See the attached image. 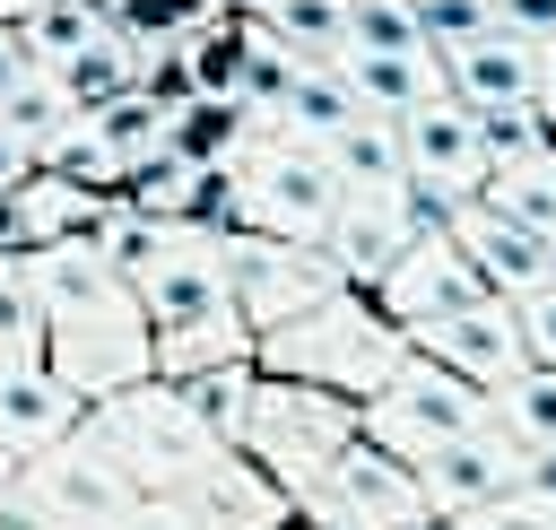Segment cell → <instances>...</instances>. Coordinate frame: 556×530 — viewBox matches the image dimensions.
Segmentation results:
<instances>
[{"mask_svg":"<svg viewBox=\"0 0 556 530\" xmlns=\"http://www.w3.org/2000/svg\"><path fill=\"white\" fill-rule=\"evenodd\" d=\"M252 365H261L269 382H313V391H339V400L365 408V400L408 365V330H391L374 295H330L321 313L269 330V339L252 348Z\"/></svg>","mask_w":556,"mask_h":530,"instance_id":"cell-1","label":"cell"},{"mask_svg":"<svg viewBox=\"0 0 556 530\" xmlns=\"http://www.w3.org/2000/svg\"><path fill=\"white\" fill-rule=\"evenodd\" d=\"M43 365H52L87 408H96V400H122V391H139V382H156V330H148L139 287L104 278V287L52 304V313H43Z\"/></svg>","mask_w":556,"mask_h":530,"instance_id":"cell-2","label":"cell"},{"mask_svg":"<svg viewBox=\"0 0 556 530\" xmlns=\"http://www.w3.org/2000/svg\"><path fill=\"white\" fill-rule=\"evenodd\" d=\"M78 443H87L130 495H182V487L217 460V443L191 426V408H182L165 382H139V391H122V400H96L87 426H78Z\"/></svg>","mask_w":556,"mask_h":530,"instance_id":"cell-3","label":"cell"},{"mask_svg":"<svg viewBox=\"0 0 556 530\" xmlns=\"http://www.w3.org/2000/svg\"><path fill=\"white\" fill-rule=\"evenodd\" d=\"M348 443H365V408H356V400L261 374V400H252V426H243V460H252L287 504H295Z\"/></svg>","mask_w":556,"mask_h":530,"instance_id":"cell-4","label":"cell"},{"mask_svg":"<svg viewBox=\"0 0 556 530\" xmlns=\"http://www.w3.org/2000/svg\"><path fill=\"white\" fill-rule=\"evenodd\" d=\"M235 191H243V226L252 235H278V243H321L330 217L348 209L330 156L304 148V139H278V130L235 156Z\"/></svg>","mask_w":556,"mask_h":530,"instance_id":"cell-5","label":"cell"},{"mask_svg":"<svg viewBox=\"0 0 556 530\" xmlns=\"http://www.w3.org/2000/svg\"><path fill=\"white\" fill-rule=\"evenodd\" d=\"M478 426H486V391H469L460 374H443V365H426V356H408V365L365 400V443L391 452V460H408V469H426L443 443H460V434H478Z\"/></svg>","mask_w":556,"mask_h":530,"instance_id":"cell-6","label":"cell"},{"mask_svg":"<svg viewBox=\"0 0 556 530\" xmlns=\"http://www.w3.org/2000/svg\"><path fill=\"white\" fill-rule=\"evenodd\" d=\"M226 278H235V304L252 321V339L321 313L330 295H356L321 243H278V235H252V226H226Z\"/></svg>","mask_w":556,"mask_h":530,"instance_id":"cell-7","label":"cell"},{"mask_svg":"<svg viewBox=\"0 0 556 530\" xmlns=\"http://www.w3.org/2000/svg\"><path fill=\"white\" fill-rule=\"evenodd\" d=\"M295 521H304V530H434L417 469L391 460V452H374V443H348V452L295 495Z\"/></svg>","mask_w":556,"mask_h":530,"instance_id":"cell-8","label":"cell"},{"mask_svg":"<svg viewBox=\"0 0 556 530\" xmlns=\"http://www.w3.org/2000/svg\"><path fill=\"white\" fill-rule=\"evenodd\" d=\"M139 304H148V330H156V339L252 330V321H243V304H235V278H226V235H208V226H191V235H182V252L139 287Z\"/></svg>","mask_w":556,"mask_h":530,"instance_id":"cell-9","label":"cell"},{"mask_svg":"<svg viewBox=\"0 0 556 530\" xmlns=\"http://www.w3.org/2000/svg\"><path fill=\"white\" fill-rule=\"evenodd\" d=\"M374 304H382V321H391V330H426V321H443V313L504 304V295L478 278V261L452 243V226H434V235H417V243L400 252V269L374 287Z\"/></svg>","mask_w":556,"mask_h":530,"instance_id":"cell-10","label":"cell"},{"mask_svg":"<svg viewBox=\"0 0 556 530\" xmlns=\"http://www.w3.org/2000/svg\"><path fill=\"white\" fill-rule=\"evenodd\" d=\"M408 356L460 374L469 391H504L513 374H530V339L513 321V304H469V313H443L426 330H408Z\"/></svg>","mask_w":556,"mask_h":530,"instance_id":"cell-11","label":"cell"},{"mask_svg":"<svg viewBox=\"0 0 556 530\" xmlns=\"http://www.w3.org/2000/svg\"><path fill=\"white\" fill-rule=\"evenodd\" d=\"M521 452L495 434V426H478V434H460V443H443L426 469H417V487H426V513H434V530H452V521H469L478 504H495V495H513L521 487Z\"/></svg>","mask_w":556,"mask_h":530,"instance_id":"cell-12","label":"cell"},{"mask_svg":"<svg viewBox=\"0 0 556 530\" xmlns=\"http://www.w3.org/2000/svg\"><path fill=\"white\" fill-rule=\"evenodd\" d=\"M417 235H434V226H417V209H408V200H348V209L330 217L321 252H330V269H339L356 295H374V287L400 269V252H408Z\"/></svg>","mask_w":556,"mask_h":530,"instance_id":"cell-13","label":"cell"},{"mask_svg":"<svg viewBox=\"0 0 556 530\" xmlns=\"http://www.w3.org/2000/svg\"><path fill=\"white\" fill-rule=\"evenodd\" d=\"M78 426H87V400H78L52 365H0V443H9L17 460L61 452Z\"/></svg>","mask_w":556,"mask_h":530,"instance_id":"cell-14","label":"cell"},{"mask_svg":"<svg viewBox=\"0 0 556 530\" xmlns=\"http://www.w3.org/2000/svg\"><path fill=\"white\" fill-rule=\"evenodd\" d=\"M452 243L478 261V278L504 295V304H521V295H539V287H556V269H547V235H530V226H513V217H495L486 200H469L460 217H452Z\"/></svg>","mask_w":556,"mask_h":530,"instance_id":"cell-15","label":"cell"},{"mask_svg":"<svg viewBox=\"0 0 556 530\" xmlns=\"http://www.w3.org/2000/svg\"><path fill=\"white\" fill-rule=\"evenodd\" d=\"M539 78H547V52H539V43H513V35H486V43H469V52L443 61V87H452L469 113L539 104Z\"/></svg>","mask_w":556,"mask_h":530,"instance_id":"cell-16","label":"cell"},{"mask_svg":"<svg viewBox=\"0 0 556 530\" xmlns=\"http://www.w3.org/2000/svg\"><path fill=\"white\" fill-rule=\"evenodd\" d=\"M182 504L200 513V530H287V521H295V504H287L243 452H217V460L182 487Z\"/></svg>","mask_w":556,"mask_h":530,"instance_id":"cell-17","label":"cell"},{"mask_svg":"<svg viewBox=\"0 0 556 530\" xmlns=\"http://www.w3.org/2000/svg\"><path fill=\"white\" fill-rule=\"evenodd\" d=\"M339 78L356 87V104H365L374 122H408L417 104L452 96L434 52H348V61H339Z\"/></svg>","mask_w":556,"mask_h":530,"instance_id":"cell-18","label":"cell"},{"mask_svg":"<svg viewBox=\"0 0 556 530\" xmlns=\"http://www.w3.org/2000/svg\"><path fill=\"white\" fill-rule=\"evenodd\" d=\"M330 174L348 200H408V148H400V122H356L339 130L330 148Z\"/></svg>","mask_w":556,"mask_h":530,"instance_id":"cell-19","label":"cell"},{"mask_svg":"<svg viewBox=\"0 0 556 530\" xmlns=\"http://www.w3.org/2000/svg\"><path fill=\"white\" fill-rule=\"evenodd\" d=\"M182 235H191V226H165V217L130 209L122 191H113V200H104V217H96V252H104V269H113L122 287H148V278L182 252Z\"/></svg>","mask_w":556,"mask_h":530,"instance_id":"cell-20","label":"cell"},{"mask_svg":"<svg viewBox=\"0 0 556 530\" xmlns=\"http://www.w3.org/2000/svg\"><path fill=\"white\" fill-rule=\"evenodd\" d=\"M191 426L217 443V452H243V426H252V400H261V365H217V374H191V382H165Z\"/></svg>","mask_w":556,"mask_h":530,"instance_id":"cell-21","label":"cell"},{"mask_svg":"<svg viewBox=\"0 0 556 530\" xmlns=\"http://www.w3.org/2000/svg\"><path fill=\"white\" fill-rule=\"evenodd\" d=\"M356 122H374V113L356 104V87H348L339 70H295V87H287V104H278V139L330 148V139L356 130Z\"/></svg>","mask_w":556,"mask_h":530,"instance_id":"cell-22","label":"cell"},{"mask_svg":"<svg viewBox=\"0 0 556 530\" xmlns=\"http://www.w3.org/2000/svg\"><path fill=\"white\" fill-rule=\"evenodd\" d=\"M70 130H78V104H70V87H61L52 70H35V78H17V87L0 96V139H17L35 165H43Z\"/></svg>","mask_w":556,"mask_h":530,"instance_id":"cell-23","label":"cell"},{"mask_svg":"<svg viewBox=\"0 0 556 530\" xmlns=\"http://www.w3.org/2000/svg\"><path fill=\"white\" fill-rule=\"evenodd\" d=\"M252 139H261V130H252V113H243L235 96H191V104L165 122V148L191 156V165H235Z\"/></svg>","mask_w":556,"mask_h":530,"instance_id":"cell-24","label":"cell"},{"mask_svg":"<svg viewBox=\"0 0 556 530\" xmlns=\"http://www.w3.org/2000/svg\"><path fill=\"white\" fill-rule=\"evenodd\" d=\"M486 426L530 460V452H556V365H530L513 374L504 391H486Z\"/></svg>","mask_w":556,"mask_h":530,"instance_id":"cell-25","label":"cell"},{"mask_svg":"<svg viewBox=\"0 0 556 530\" xmlns=\"http://www.w3.org/2000/svg\"><path fill=\"white\" fill-rule=\"evenodd\" d=\"M17 217H26L35 252H43V243H61V235H87V226L104 217V191H87V182H70V174L35 165V174L17 182Z\"/></svg>","mask_w":556,"mask_h":530,"instance_id":"cell-26","label":"cell"},{"mask_svg":"<svg viewBox=\"0 0 556 530\" xmlns=\"http://www.w3.org/2000/svg\"><path fill=\"white\" fill-rule=\"evenodd\" d=\"M139 70H148V52H130L122 35H96L78 61H61L52 78L70 87V104L78 113H104V104H122V96H139Z\"/></svg>","mask_w":556,"mask_h":530,"instance_id":"cell-27","label":"cell"},{"mask_svg":"<svg viewBox=\"0 0 556 530\" xmlns=\"http://www.w3.org/2000/svg\"><path fill=\"white\" fill-rule=\"evenodd\" d=\"M261 26L304 70H339L348 61V0H278V9H261Z\"/></svg>","mask_w":556,"mask_h":530,"instance_id":"cell-28","label":"cell"},{"mask_svg":"<svg viewBox=\"0 0 556 530\" xmlns=\"http://www.w3.org/2000/svg\"><path fill=\"white\" fill-rule=\"evenodd\" d=\"M478 200H486L495 217L530 226V235H556V148H539V156H521V165H495Z\"/></svg>","mask_w":556,"mask_h":530,"instance_id":"cell-29","label":"cell"},{"mask_svg":"<svg viewBox=\"0 0 556 530\" xmlns=\"http://www.w3.org/2000/svg\"><path fill=\"white\" fill-rule=\"evenodd\" d=\"M217 17H226V0H113V35L130 52H174Z\"/></svg>","mask_w":556,"mask_h":530,"instance_id":"cell-30","label":"cell"},{"mask_svg":"<svg viewBox=\"0 0 556 530\" xmlns=\"http://www.w3.org/2000/svg\"><path fill=\"white\" fill-rule=\"evenodd\" d=\"M252 26H261V17H243V9H226L217 26H200V35L182 43V70H191V96H235V87H243V61H252Z\"/></svg>","mask_w":556,"mask_h":530,"instance_id":"cell-31","label":"cell"},{"mask_svg":"<svg viewBox=\"0 0 556 530\" xmlns=\"http://www.w3.org/2000/svg\"><path fill=\"white\" fill-rule=\"evenodd\" d=\"M0 365H43V295L26 252H0Z\"/></svg>","mask_w":556,"mask_h":530,"instance_id":"cell-32","label":"cell"},{"mask_svg":"<svg viewBox=\"0 0 556 530\" xmlns=\"http://www.w3.org/2000/svg\"><path fill=\"white\" fill-rule=\"evenodd\" d=\"M348 52H426L417 0H348Z\"/></svg>","mask_w":556,"mask_h":530,"instance_id":"cell-33","label":"cell"},{"mask_svg":"<svg viewBox=\"0 0 556 530\" xmlns=\"http://www.w3.org/2000/svg\"><path fill=\"white\" fill-rule=\"evenodd\" d=\"M417 35H426L434 61H452V52L495 35V0H417Z\"/></svg>","mask_w":556,"mask_h":530,"instance_id":"cell-34","label":"cell"},{"mask_svg":"<svg viewBox=\"0 0 556 530\" xmlns=\"http://www.w3.org/2000/svg\"><path fill=\"white\" fill-rule=\"evenodd\" d=\"M478 148H486V165H521V156L556 148V130L539 104H504V113H478Z\"/></svg>","mask_w":556,"mask_h":530,"instance_id":"cell-35","label":"cell"},{"mask_svg":"<svg viewBox=\"0 0 556 530\" xmlns=\"http://www.w3.org/2000/svg\"><path fill=\"white\" fill-rule=\"evenodd\" d=\"M452 530H556V504H547V495H530V487H513V495L478 504V513H469V521H452Z\"/></svg>","mask_w":556,"mask_h":530,"instance_id":"cell-36","label":"cell"},{"mask_svg":"<svg viewBox=\"0 0 556 530\" xmlns=\"http://www.w3.org/2000/svg\"><path fill=\"white\" fill-rule=\"evenodd\" d=\"M495 35H513V43H556V0H495Z\"/></svg>","mask_w":556,"mask_h":530,"instance_id":"cell-37","label":"cell"},{"mask_svg":"<svg viewBox=\"0 0 556 530\" xmlns=\"http://www.w3.org/2000/svg\"><path fill=\"white\" fill-rule=\"evenodd\" d=\"M513 321H521V339H530V365H556V287L521 295V304H513Z\"/></svg>","mask_w":556,"mask_h":530,"instance_id":"cell-38","label":"cell"},{"mask_svg":"<svg viewBox=\"0 0 556 530\" xmlns=\"http://www.w3.org/2000/svg\"><path fill=\"white\" fill-rule=\"evenodd\" d=\"M113 530H200V513H191L182 495H139V504H130Z\"/></svg>","mask_w":556,"mask_h":530,"instance_id":"cell-39","label":"cell"},{"mask_svg":"<svg viewBox=\"0 0 556 530\" xmlns=\"http://www.w3.org/2000/svg\"><path fill=\"white\" fill-rule=\"evenodd\" d=\"M17 78H35V52H26V26H0V96Z\"/></svg>","mask_w":556,"mask_h":530,"instance_id":"cell-40","label":"cell"},{"mask_svg":"<svg viewBox=\"0 0 556 530\" xmlns=\"http://www.w3.org/2000/svg\"><path fill=\"white\" fill-rule=\"evenodd\" d=\"M26 174H35V156H26V148H17V139H0V200H9V191H17V182H26Z\"/></svg>","mask_w":556,"mask_h":530,"instance_id":"cell-41","label":"cell"},{"mask_svg":"<svg viewBox=\"0 0 556 530\" xmlns=\"http://www.w3.org/2000/svg\"><path fill=\"white\" fill-rule=\"evenodd\" d=\"M521 487H530V495H547V504H556V452H530V469H521Z\"/></svg>","mask_w":556,"mask_h":530,"instance_id":"cell-42","label":"cell"},{"mask_svg":"<svg viewBox=\"0 0 556 530\" xmlns=\"http://www.w3.org/2000/svg\"><path fill=\"white\" fill-rule=\"evenodd\" d=\"M539 113H547V130H556V43H547V78H539Z\"/></svg>","mask_w":556,"mask_h":530,"instance_id":"cell-43","label":"cell"},{"mask_svg":"<svg viewBox=\"0 0 556 530\" xmlns=\"http://www.w3.org/2000/svg\"><path fill=\"white\" fill-rule=\"evenodd\" d=\"M35 9H43V0H0V26H26Z\"/></svg>","mask_w":556,"mask_h":530,"instance_id":"cell-44","label":"cell"},{"mask_svg":"<svg viewBox=\"0 0 556 530\" xmlns=\"http://www.w3.org/2000/svg\"><path fill=\"white\" fill-rule=\"evenodd\" d=\"M17 469H26V460H17V452H9V443H0V495H9V487H17Z\"/></svg>","mask_w":556,"mask_h":530,"instance_id":"cell-45","label":"cell"},{"mask_svg":"<svg viewBox=\"0 0 556 530\" xmlns=\"http://www.w3.org/2000/svg\"><path fill=\"white\" fill-rule=\"evenodd\" d=\"M226 9H243V17H261V9H278V0H226Z\"/></svg>","mask_w":556,"mask_h":530,"instance_id":"cell-46","label":"cell"},{"mask_svg":"<svg viewBox=\"0 0 556 530\" xmlns=\"http://www.w3.org/2000/svg\"><path fill=\"white\" fill-rule=\"evenodd\" d=\"M547 269H556V235H547Z\"/></svg>","mask_w":556,"mask_h":530,"instance_id":"cell-47","label":"cell"}]
</instances>
